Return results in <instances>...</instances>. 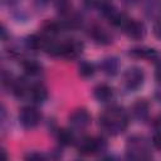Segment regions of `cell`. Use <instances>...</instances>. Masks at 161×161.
I'll use <instances>...</instances> for the list:
<instances>
[{
	"instance_id": "obj_1",
	"label": "cell",
	"mask_w": 161,
	"mask_h": 161,
	"mask_svg": "<svg viewBox=\"0 0 161 161\" xmlns=\"http://www.w3.org/2000/svg\"><path fill=\"white\" fill-rule=\"evenodd\" d=\"M99 126L109 135H119L126 131L128 126V117L121 107L113 106L107 108L99 116Z\"/></svg>"
},
{
	"instance_id": "obj_2",
	"label": "cell",
	"mask_w": 161,
	"mask_h": 161,
	"mask_svg": "<svg viewBox=\"0 0 161 161\" xmlns=\"http://www.w3.org/2000/svg\"><path fill=\"white\" fill-rule=\"evenodd\" d=\"M127 157L133 160H147L151 157L148 141L143 136H132L127 141Z\"/></svg>"
},
{
	"instance_id": "obj_3",
	"label": "cell",
	"mask_w": 161,
	"mask_h": 161,
	"mask_svg": "<svg viewBox=\"0 0 161 161\" xmlns=\"http://www.w3.org/2000/svg\"><path fill=\"white\" fill-rule=\"evenodd\" d=\"M107 143L99 137H83L78 143V152L80 155H96L106 151Z\"/></svg>"
},
{
	"instance_id": "obj_4",
	"label": "cell",
	"mask_w": 161,
	"mask_h": 161,
	"mask_svg": "<svg viewBox=\"0 0 161 161\" xmlns=\"http://www.w3.org/2000/svg\"><path fill=\"white\" fill-rule=\"evenodd\" d=\"M145 80V73L138 67H131L128 68L123 74V84L130 91L138 89Z\"/></svg>"
},
{
	"instance_id": "obj_5",
	"label": "cell",
	"mask_w": 161,
	"mask_h": 161,
	"mask_svg": "<svg viewBox=\"0 0 161 161\" xmlns=\"http://www.w3.org/2000/svg\"><path fill=\"white\" fill-rule=\"evenodd\" d=\"M40 118H42L40 112L36 108L30 107V106L23 107L19 113V121L21 126L25 128H34L40 122Z\"/></svg>"
},
{
	"instance_id": "obj_6",
	"label": "cell",
	"mask_w": 161,
	"mask_h": 161,
	"mask_svg": "<svg viewBox=\"0 0 161 161\" xmlns=\"http://www.w3.org/2000/svg\"><path fill=\"white\" fill-rule=\"evenodd\" d=\"M69 125L73 128L83 130L91 123V114L86 108H77L69 114Z\"/></svg>"
},
{
	"instance_id": "obj_7",
	"label": "cell",
	"mask_w": 161,
	"mask_h": 161,
	"mask_svg": "<svg viewBox=\"0 0 161 161\" xmlns=\"http://www.w3.org/2000/svg\"><path fill=\"white\" fill-rule=\"evenodd\" d=\"M83 50V44L78 40L69 39L60 44V57L65 59H74L77 58Z\"/></svg>"
},
{
	"instance_id": "obj_8",
	"label": "cell",
	"mask_w": 161,
	"mask_h": 161,
	"mask_svg": "<svg viewBox=\"0 0 161 161\" xmlns=\"http://www.w3.org/2000/svg\"><path fill=\"white\" fill-rule=\"evenodd\" d=\"M122 28H123V31L126 33V35L132 39H141L146 34V28H145L143 23H141L138 20L127 19Z\"/></svg>"
},
{
	"instance_id": "obj_9",
	"label": "cell",
	"mask_w": 161,
	"mask_h": 161,
	"mask_svg": "<svg viewBox=\"0 0 161 161\" xmlns=\"http://www.w3.org/2000/svg\"><path fill=\"white\" fill-rule=\"evenodd\" d=\"M148 111H150V104L145 99H138L132 104L131 112L132 116L137 121H145L148 117Z\"/></svg>"
},
{
	"instance_id": "obj_10",
	"label": "cell",
	"mask_w": 161,
	"mask_h": 161,
	"mask_svg": "<svg viewBox=\"0 0 161 161\" xmlns=\"http://www.w3.org/2000/svg\"><path fill=\"white\" fill-rule=\"evenodd\" d=\"M128 54L131 57H133V58H142V59H147V60H156V59H158L157 52L155 49L146 48V47L133 48V49L130 50Z\"/></svg>"
},
{
	"instance_id": "obj_11",
	"label": "cell",
	"mask_w": 161,
	"mask_h": 161,
	"mask_svg": "<svg viewBox=\"0 0 161 161\" xmlns=\"http://www.w3.org/2000/svg\"><path fill=\"white\" fill-rule=\"evenodd\" d=\"M93 96L97 101L99 102H108L112 99L113 97V89L112 87H109L108 84H98L94 89H93Z\"/></svg>"
},
{
	"instance_id": "obj_12",
	"label": "cell",
	"mask_w": 161,
	"mask_h": 161,
	"mask_svg": "<svg viewBox=\"0 0 161 161\" xmlns=\"http://www.w3.org/2000/svg\"><path fill=\"white\" fill-rule=\"evenodd\" d=\"M30 97L34 102L36 103H43L47 98H48V89L44 84L42 83H36V84H33L30 87Z\"/></svg>"
},
{
	"instance_id": "obj_13",
	"label": "cell",
	"mask_w": 161,
	"mask_h": 161,
	"mask_svg": "<svg viewBox=\"0 0 161 161\" xmlns=\"http://www.w3.org/2000/svg\"><path fill=\"white\" fill-rule=\"evenodd\" d=\"M91 36L98 43V44H109L112 42V36L107 33V30H104L103 28L101 26H92L91 28V31H89Z\"/></svg>"
},
{
	"instance_id": "obj_14",
	"label": "cell",
	"mask_w": 161,
	"mask_h": 161,
	"mask_svg": "<svg viewBox=\"0 0 161 161\" xmlns=\"http://www.w3.org/2000/svg\"><path fill=\"white\" fill-rule=\"evenodd\" d=\"M11 89H13V94H14L15 97H23L28 91H30L28 83H26L25 79H23V78H19V79L13 80V83H11Z\"/></svg>"
},
{
	"instance_id": "obj_15",
	"label": "cell",
	"mask_w": 161,
	"mask_h": 161,
	"mask_svg": "<svg viewBox=\"0 0 161 161\" xmlns=\"http://www.w3.org/2000/svg\"><path fill=\"white\" fill-rule=\"evenodd\" d=\"M101 67L107 75H114L118 70V62L116 58H106L102 60Z\"/></svg>"
},
{
	"instance_id": "obj_16",
	"label": "cell",
	"mask_w": 161,
	"mask_h": 161,
	"mask_svg": "<svg viewBox=\"0 0 161 161\" xmlns=\"http://www.w3.org/2000/svg\"><path fill=\"white\" fill-rule=\"evenodd\" d=\"M57 140H58L59 145L69 146V145H72L74 142V135L72 133V131H69L67 128H62L57 133Z\"/></svg>"
},
{
	"instance_id": "obj_17",
	"label": "cell",
	"mask_w": 161,
	"mask_h": 161,
	"mask_svg": "<svg viewBox=\"0 0 161 161\" xmlns=\"http://www.w3.org/2000/svg\"><path fill=\"white\" fill-rule=\"evenodd\" d=\"M45 44H47V39H44V38L39 36V35H30V36H28V39H26V45H28V48L34 49V50H38V49H40V48L44 49Z\"/></svg>"
},
{
	"instance_id": "obj_18",
	"label": "cell",
	"mask_w": 161,
	"mask_h": 161,
	"mask_svg": "<svg viewBox=\"0 0 161 161\" xmlns=\"http://www.w3.org/2000/svg\"><path fill=\"white\" fill-rule=\"evenodd\" d=\"M23 68H24L25 73L29 74V75H36V74L40 73V69H42L40 64L35 60H31V59L24 60L23 62Z\"/></svg>"
},
{
	"instance_id": "obj_19",
	"label": "cell",
	"mask_w": 161,
	"mask_h": 161,
	"mask_svg": "<svg viewBox=\"0 0 161 161\" xmlns=\"http://www.w3.org/2000/svg\"><path fill=\"white\" fill-rule=\"evenodd\" d=\"M78 73L80 77L83 78H88V77H92L94 74V65L89 62H80L79 65H78Z\"/></svg>"
},
{
	"instance_id": "obj_20",
	"label": "cell",
	"mask_w": 161,
	"mask_h": 161,
	"mask_svg": "<svg viewBox=\"0 0 161 161\" xmlns=\"http://www.w3.org/2000/svg\"><path fill=\"white\" fill-rule=\"evenodd\" d=\"M55 9L62 15H70L72 3L70 0H55Z\"/></svg>"
},
{
	"instance_id": "obj_21",
	"label": "cell",
	"mask_w": 161,
	"mask_h": 161,
	"mask_svg": "<svg viewBox=\"0 0 161 161\" xmlns=\"http://www.w3.org/2000/svg\"><path fill=\"white\" fill-rule=\"evenodd\" d=\"M43 30H44L47 34H49V35H54V34H58V33L62 30V24H59L58 21L48 20V21L44 23Z\"/></svg>"
},
{
	"instance_id": "obj_22",
	"label": "cell",
	"mask_w": 161,
	"mask_h": 161,
	"mask_svg": "<svg viewBox=\"0 0 161 161\" xmlns=\"http://www.w3.org/2000/svg\"><path fill=\"white\" fill-rule=\"evenodd\" d=\"M152 143H153V146H155L157 150L161 151V131H157V132L153 135V137H152Z\"/></svg>"
},
{
	"instance_id": "obj_23",
	"label": "cell",
	"mask_w": 161,
	"mask_h": 161,
	"mask_svg": "<svg viewBox=\"0 0 161 161\" xmlns=\"http://www.w3.org/2000/svg\"><path fill=\"white\" fill-rule=\"evenodd\" d=\"M153 34L156 35V38L161 39V19H158L155 25H153Z\"/></svg>"
},
{
	"instance_id": "obj_24",
	"label": "cell",
	"mask_w": 161,
	"mask_h": 161,
	"mask_svg": "<svg viewBox=\"0 0 161 161\" xmlns=\"http://www.w3.org/2000/svg\"><path fill=\"white\" fill-rule=\"evenodd\" d=\"M25 158H28V160H43V158H45V157H44V155H42V153H39V152H31V153L26 155Z\"/></svg>"
},
{
	"instance_id": "obj_25",
	"label": "cell",
	"mask_w": 161,
	"mask_h": 161,
	"mask_svg": "<svg viewBox=\"0 0 161 161\" xmlns=\"http://www.w3.org/2000/svg\"><path fill=\"white\" fill-rule=\"evenodd\" d=\"M155 78H156V80H157L158 83H161V64H158V65H157V68H156Z\"/></svg>"
},
{
	"instance_id": "obj_26",
	"label": "cell",
	"mask_w": 161,
	"mask_h": 161,
	"mask_svg": "<svg viewBox=\"0 0 161 161\" xmlns=\"http://www.w3.org/2000/svg\"><path fill=\"white\" fill-rule=\"evenodd\" d=\"M155 127L157 128V131H161V116L155 121Z\"/></svg>"
}]
</instances>
